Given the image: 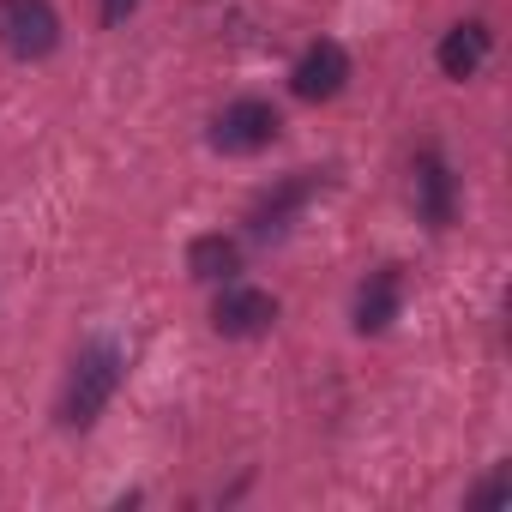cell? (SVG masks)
Segmentation results:
<instances>
[{
    "instance_id": "3957f363",
    "label": "cell",
    "mask_w": 512,
    "mask_h": 512,
    "mask_svg": "<svg viewBox=\"0 0 512 512\" xmlns=\"http://www.w3.org/2000/svg\"><path fill=\"white\" fill-rule=\"evenodd\" d=\"M61 43V13L49 0H0V49L13 61H43Z\"/></svg>"
},
{
    "instance_id": "ba28073f",
    "label": "cell",
    "mask_w": 512,
    "mask_h": 512,
    "mask_svg": "<svg viewBox=\"0 0 512 512\" xmlns=\"http://www.w3.org/2000/svg\"><path fill=\"white\" fill-rule=\"evenodd\" d=\"M410 175H416V211H422L434 229H446V223H452V175H446L440 151H434V145H422Z\"/></svg>"
},
{
    "instance_id": "277c9868",
    "label": "cell",
    "mask_w": 512,
    "mask_h": 512,
    "mask_svg": "<svg viewBox=\"0 0 512 512\" xmlns=\"http://www.w3.org/2000/svg\"><path fill=\"white\" fill-rule=\"evenodd\" d=\"M320 187H326V175H308V169H302V175H290V181H278L272 193H260V199H253V211H247V229H253V235H266V241H272V235H284V229L296 223V211H302V205H308Z\"/></svg>"
},
{
    "instance_id": "30bf717a",
    "label": "cell",
    "mask_w": 512,
    "mask_h": 512,
    "mask_svg": "<svg viewBox=\"0 0 512 512\" xmlns=\"http://www.w3.org/2000/svg\"><path fill=\"white\" fill-rule=\"evenodd\" d=\"M187 272H193L199 284H229V278L241 272V241H229V235H193Z\"/></svg>"
},
{
    "instance_id": "8fae6325",
    "label": "cell",
    "mask_w": 512,
    "mask_h": 512,
    "mask_svg": "<svg viewBox=\"0 0 512 512\" xmlns=\"http://www.w3.org/2000/svg\"><path fill=\"white\" fill-rule=\"evenodd\" d=\"M506 494H512V488H506V470H500V476H488V482H482V488H476L470 500H476V506H500Z\"/></svg>"
},
{
    "instance_id": "8992f818",
    "label": "cell",
    "mask_w": 512,
    "mask_h": 512,
    "mask_svg": "<svg viewBox=\"0 0 512 512\" xmlns=\"http://www.w3.org/2000/svg\"><path fill=\"white\" fill-rule=\"evenodd\" d=\"M344 79H350V55H344L338 43H314V49L296 61L290 91H296L302 103H326V97H338V91H344Z\"/></svg>"
},
{
    "instance_id": "9c48e42d",
    "label": "cell",
    "mask_w": 512,
    "mask_h": 512,
    "mask_svg": "<svg viewBox=\"0 0 512 512\" xmlns=\"http://www.w3.org/2000/svg\"><path fill=\"white\" fill-rule=\"evenodd\" d=\"M488 49H494V37H488V25H482V19L452 25V31H446V43H440V73H446V79H476V73H482V61H488Z\"/></svg>"
},
{
    "instance_id": "7c38bea8",
    "label": "cell",
    "mask_w": 512,
    "mask_h": 512,
    "mask_svg": "<svg viewBox=\"0 0 512 512\" xmlns=\"http://www.w3.org/2000/svg\"><path fill=\"white\" fill-rule=\"evenodd\" d=\"M139 0H103V25H127Z\"/></svg>"
},
{
    "instance_id": "6da1fadb",
    "label": "cell",
    "mask_w": 512,
    "mask_h": 512,
    "mask_svg": "<svg viewBox=\"0 0 512 512\" xmlns=\"http://www.w3.org/2000/svg\"><path fill=\"white\" fill-rule=\"evenodd\" d=\"M115 386H121V350L115 344H85L73 356V374H67V392H61V422L91 428L103 416V404L115 398Z\"/></svg>"
},
{
    "instance_id": "5b68a950",
    "label": "cell",
    "mask_w": 512,
    "mask_h": 512,
    "mask_svg": "<svg viewBox=\"0 0 512 512\" xmlns=\"http://www.w3.org/2000/svg\"><path fill=\"white\" fill-rule=\"evenodd\" d=\"M272 320H278V296L247 290V284H229L211 308V326L223 338H260V332H272Z\"/></svg>"
},
{
    "instance_id": "52a82bcc",
    "label": "cell",
    "mask_w": 512,
    "mask_h": 512,
    "mask_svg": "<svg viewBox=\"0 0 512 512\" xmlns=\"http://www.w3.org/2000/svg\"><path fill=\"white\" fill-rule=\"evenodd\" d=\"M398 302H404V278H398L392 266L368 272V284L356 290V332H362V338L386 332V326L398 320Z\"/></svg>"
},
{
    "instance_id": "7a4b0ae2",
    "label": "cell",
    "mask_w": 512,
    "mask_h": 512,
    "mask_svg": "<svg viewBox=\"0 0 512 512\" xmlns=\"http://www.w3.org/2000/svg\"><path fill=\"white\" fill-rule=\"evenodd\" d=\"M278 127H284V115H278L266 97H235V103L217 109L211 145H217L223 157H253V151H266V145L278 139Z\"/></svg>"
}]
</instances>
